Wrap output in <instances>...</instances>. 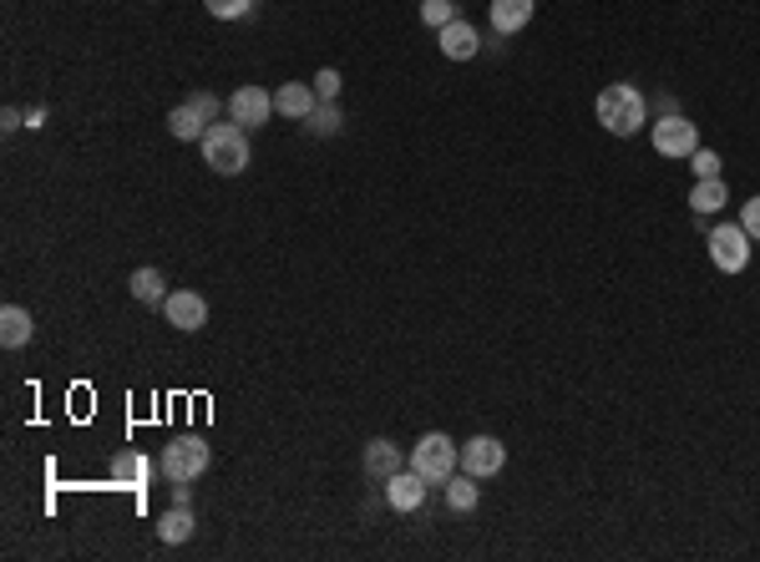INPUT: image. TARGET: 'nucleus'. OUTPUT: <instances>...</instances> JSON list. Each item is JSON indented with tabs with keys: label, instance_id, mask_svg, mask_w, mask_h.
<instances>
[{
	"label": "nucleus",
	"instance_id": "obj_1",
	"mask_svg": "<svg viewBox=\"0 0 760 562\" xmlns=\"http://www.w3.org/2000/svg\"><path fill=\"white\" fill-rule=\"evenodd\" d=\"M593 117H599L603 132H614V137H634L649 117V102H644L639 87L629 81H614V87H603L599 102H593Z\"/></svg>",
	"mask_w": 760,
	"mask_h": 562
},
{
	"label": "nucleus",
	"instance_id": "obj_2",
	"mask_svg": "<svg viewBox=\"0 0 760 562\" xmlns=\"http://www.w3.org/2000/svg\"><path fill=\"white\" fill-rule=\"evenodd\" d=\"M198 147H203V162H209L213 172H223V178H238V172L249 168V127H238L234 117L213 122Z\"/></svg>",
	"mask_w": 760,
	"mask_h": 562
},
{
	"label": "nucleus",
	"instance_id": "obj_3",
	"mask_svg": "<svg viewBox=\"0 0 760 562\" xmlns=\"http://www.w3.org/2000/svg\"><path fill=\"white\" fill-rule=\"evenodd\" d=\"M213 451L203 436H172L168 446H163V457H158V471L168 476L172 486H193L203 471H209Z\"/></svg>",
	"mask_w": 760,
	"mask_h": 562
},
{
	"label": "nucleus",
	"instance_id": "obj_4",
	"mask_svg": "<svg viewBox=\"0 0 760 562\" xmlns=\"http://www.w3.org/2000/svg\"><path fill=\"white\" fill-rule=\"evenodd\" d=\"M406 467L416 471V476H426L432 486H446V476H457V467H461V446L451 441V436L432 431V436H421V441L411 446Z\"/></svg>",
	"mask_w": 760,
	"mask_h": 562
},
{
	"label": "nucleus",
	"instance_id": "obj_5",
	"mask_svg": "<svg viewBox=\"0 0 760 562\" xmlns=\"http://www.w3.org/2000/svg\"><path fill=\"white\" fill-rule=\"evenodd\" d=\"M709 263L720 269V274H746L750 269V244L756 238L740 228V223H720V228H709Z\"/></svg>",
	"mask_w": 760,
	"mask_h": 562
},
{
	"label": "nucleus",
	"instance_id": "obj_6",
	"mask_svg": "<svg viewBox=\"0 0 760 562\" xmlns=\"http://www.w3.org/2000/svg\"><path fill=\"white\" fill-rule=\"evenodd\" d=\"M649 143H655L659 157H674V162H690V153L700 147V127L690 117H680V112H669V117L655 122V132H649Z\"/></svg>",
	"mask_w": 760,
	"mask_h": 562
},
{
	"label": "nucleus",
	"instance_id": "obj_7",
	"mask_svg": "<svg viewBox=\"0 0 760 562\" xmlns=\"http://www.w3.org/2000/svg\"><path fill=\"white\" fill-rule=\"evenodd\" d=\"M213 112H219V97H213V92H193V102L172 106V117H168L172 137H178V143H203V132L213 127V122H209Z\"/></svg>",
	"mask_w": 760,
	"mask_h": 562
},
{
	"label": "nucleus",
	"instance_id": "obj_8",
	"mask_svg": "<svg viewBox=\"0 0 760 562\" xmlns=\"http://www.w3.org/2000/svg\"><path fill=\"white\" fill-rule=\"evenodd\" d=\"M502 467H507V446H502L498 436H472V441L461 446V471L477 476V482H482V476H498Z\"/></svg>",
	"mask_w": 760,
	"mask_h": 562
},
{
	"label": "nucleus",
	"instance_id": "obj_9",
	"mask_svg": "<svg viewBox=\"0 0 760 562\" xmlns=\"http://www.w3.org/2000/svg\"><path fill=\"white\" fill-rule=\"evenodd\" d=\"M163 314H168L172 329L198 335V329L209 325V300H203V294H193V289H172L168 300H163Z\"/></svg>",
	"mask_w": 760,
	"mask_h": 562
},
{
	"label": "nucleus",
	"instance_id": "obj_10",
	"mask_svg": "<svg viewBox=\"0 0 760 562\" xmlns=\"http://www.w3.org/2000/svg\"><path fill=\"white\" fill-rule=\"evenodd\" d=\"M228 117L238 127H264V122L275 117V92H264V87H238L228 97Z\"/></svg>",
	"mask_w": 760,
	"mask_h": 562
},
{
	"label": "nucleus",
	"instance_id": "obj_11",
	"mask_svg": "<svg viewBox=\"0 0 760 562\" xmlns=\"http://www.w3.org/2000/svg\"><path fill=\"white\" fill-rule=\"evenodd\" d=\"M360 467H366L370 482H391L395 471H406V457H401V446L385 441V436H376V441H366V457H360Z\"/></svg>",
	"mask_w": 760,
	"mask_h": 562
},
{
	"label": "nucleus",
	"instance_id": "obj_12",
	"mask_svg": "<svg viewBox=\"0 0 760 562\" xmlns=\"http://www.w3.org/2000/svg\"><path fill=\"white\" fill-rule=\"evenodd\" d=\"M426 476H416V471H395L391 482H385V502H391L395 512H421V502H426Z\"/></svg>",
	"mask_w": 760,
	"mask_h": 562
},
{
	"label": "nucleus",
	"instance_id": "obj_13",
	"mask_svg": "<svg viewBox=\"0 0 760 562\" xmlns=\"http://www.w3.org/2000/svg\"><path fill=\"white\" fill-rule=\"evenodd\" d=\"M436 46H442V56L446 61H472L477 56V46H482V41H477V26H467V21H451V26H442L436 31Z\"/></svg>",
	"mask_w": 760,
	"mask_h": 562
},
{
	"label": "nucleus",
	"instance_id": "obj_14",
	"mask_svg": "<svg viewBox=\"0 0 760 562\" xmlns=\"http://www.w3.org/2000/svg\"><path fill=\"white\" fill-rule=\"evenodd\" d=\"M315 106H320V97H315V87H304V81H284V87L275 92V112H279V117L304 122Z\"/></svg>",
	"mask_w": 760,
	"mask_h": 562
},
{
	"label": "nucleus",
	"instance_id": "obj_15",
	"mask_svg": "<svg viewBox=\"0 0 760 562\" xmlns=\"http://www.w3.org/2000/svg\"><path fill=\"white\" fill-rule=\"evenodd\" d=\"M492 31L498 36H517V31L533 21V0H492Z\"/></svg>",
	"mask_w": 760,
	"mask_h": 562
},
{
	"label": "nucleus",
	"instance_id": "obj_16",
	"mask_svg": "<svg viewBox=\"0 0 760 562\" xmlns=\"http://www.w3.org/2000/svg\"><path fill=\"white\" fill-rule=\"evenodd\" d=\"M31 335H36V325H31V310H21V304H5V310H0V345H5V350H21V345H31Z\"/></svg>",
	"mask_w": 760,
	"mask_h": 562
},
{
	"label": "nucleus",
	"instance_id": "obj_17",
	"mask_svg": "<svg viewBox=\"0 0 760 562\" xmlns=\"http://www.w3.org/2000/svg\"><path fill=\"white\" fill-rule=\"evenodd\" d=\"M193 527H198V522H193V512H188L183 502H172V507L158 517V537H163V542H168V548H178V542H188V537H193Z\"/></svg>",
	"mask_w": 760,
	"mask_h": 562
},
{
	"label": "nucleus",
	"instance_id": "obj_18",
	"mask_svg": "<svg viewBox=\"0 0 760 562\" xmlns=\"http://www.w3.org/2000/svg\"><path fill=\"white\" fill-rule=\"evenodd\" d=\"M725 203H730V188H725V178H700V183L690 188V209H695V213H720Z\"/></svg>",
	"mask_w": 760,
	"mask_h": 562
},
{
	"label": "nucleus",
	"instance_id": "obj_19",
	"mask_svg": "<svg viewBox=\"0 0 760 562\" xmlns=\"http://www.w3.org/2000/svg\"><path fill=\"white\" fill-rule=\"evenodd\" d=\"M127 284H132V300L137 304H163L168 300V279H163L158 269H132Z\"/></svg>",
	"mask_w": 760,
	"mask_h": 562
},
{
	"label": "nucleus",
	"instance_id": "obj_20",
	"mask_svg": "<svg viewBox=\"0 0 760 562\" xmlns=\"http://www.w3.org/2000/svg\"><path fill=\"white\" fill-rule=\"evenodd\" d=\"M477 502H482V486H477V476H446V507L451 512H477Z\"/></svg>",
	"mask_w": 760,
	"mask_h": 562
},
{
	"label": "nucleus",
	"instance_id": "obj_21",
	"mask_svg": "<svg viewBox=\"0 0 760 562\" xmlns=\"http://www.w3.org/2000/svg\"><path fill=\"white\" fill-rule=\"evenodd\" d=\"M147 471H153V461H147V457H137V451H122V457L112 461V482H118V486H143Z\"/></svg>",
	"mask_w": 760,
	"mask_h": 562
},
{
	"label": "nucleus",
	"instance_id": "obj_22",
	"mask_svg": "<svg viewBox=\"0 0 760 562\" xmlns=\"http://www.w3.org/2000/svg\"><path fill=\"white\" fill-rule=\"evenodd\" d=\"M304 127L315 132V137H335V132L345 127V117H340V106H335V102H320L315 112L304 117Z\"/></svg>",
	"mask_w": 760,
	"mask_h": 562
},
{
	"label": "nucleus",
	"instance_id": "obj_23",
	"mask_svg": "<svg viewBox=\"0 0 760 562\" xmlns=\"http://www.w3.org/2000/svg\"><path fill=\"white\" fill-rule=\"evenodd\" d=\"M421 21L432 31L451 26V21H457V0H421Z\"/></svg>",
	"mask_w": 760,
	"mask_h": 562
},
{
	"label": "nucleus",
	"instance_id": "obj_24",
	"mask_svg": "<svg viewBox=\"0 0 760 562\" xmlns=\"http://www.w3.org/2000/svg\"><path fill=\"white\" fill-rule=\"evenodd\" d=\"M209 5V15H219V21H244V15L254 11V0H203Z\"/></svg>",
	"mask_w": 760,
	"mask_h": 562
},
{
	"label": "nucleus",
	"instance_id": "obj_25",
	"mask_svg": "<svg viewBox=\"0 0 760 562\" xmlns=\"http://www.w3.org/2000/svg\"><path fill=\"white\" fill-rule=\"evenodd\" d=\"M690 168H695V178H720V153L695 147V153H690Z\"/></svg>",
	"mask_w": 760,
	"mask_h": 562
},
{
	"label": "nucleus",
	"instance_id": "obj_26",
	"mask_svg": "<svg viewBox=\"0 0 760 562\" xmlns=\"http://www.w3.org/2000/svg\"><path fill=\"white\" fill-rule=\"evenodd\" d=\"M315 97L320 102H335V97H340V71H335V66H325L315 77Z\"/></svg>",
	"mask_w": 760,
	"mask_h": 562
},
{
	"label": "nucleus",
	"instance_id": "obj_27",
	"mask_svg": "<svg viewBox=\"0 0 760 562\" xmlns=\"http://www.w3.org/2000/svg\"><path fill=\"white\" fill-rule=\"evenodd\" d=\"M740 228H746V234H750V238H756V244H760V193L750 198L746 209H740Z\"/></svg>",
	"mask_w": 760,
	"mask_h": 562
}]
</instances>
